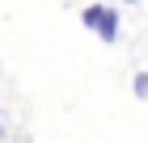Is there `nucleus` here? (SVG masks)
Instances as JSON below:
<instances>
[{"label":"nucleus","instance_id":"f03ea898","mask_svg":"<svg viewBox=\"0 0 148 143\" xmlns=\"http://www.w3.org/2000/svg\"><path fill=\"white\" fill-rule=\"evenodd\" d=\"M136 97L148 101V72H140V76H136Z\"/></svg>","mask_w":148,"mask_h":143},{"label":"nucleus","instance_id":"f257e3e1","mask_svg":"<svg viewBox=\"0 0 148 143\" xmlns=\"http://www.w3.org/2000/svg\"><path fill=\"white\" fill-rule=\"evenodd\" d=\"M93 34L102 42H119V9H106L97 4V17H93Z\"/></svg>","mask_w":148,"mask_h":143},{"label":"nucleus","instance_id":"7ed1b4c3","mask_svg":"<svg viewBox=\"0 0 148 143\" xmlns=\"http://www.w3.org/2000/svg\"><path fill=\"white\" fill-rule=\"evenodd\" d=\"M127 4H136V0H127Z\"/></svg>","mask_w":148,"mask_h":143}]
</instances>
